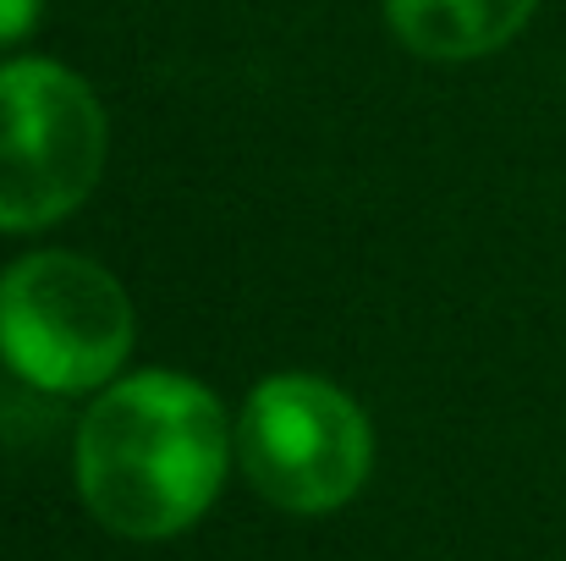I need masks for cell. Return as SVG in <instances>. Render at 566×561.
Returning a JSON list of instances; mask_svg holds the SVG:
<instances>
[{"label": "cell", "mask_w": 566, "mask_h": 561, "mask_svg": "<svg viewBox=\"0 0 566 561\" xmlns=\"http://www.w3.org/2000/svg\"><path fill=\"white\" fill-rule=\"evenodd\" d=\"M396 39L429 61H473L517 39L534 0H385Z\"/></svg>", "instance_id": "5b68a950"}, {"label": "cell", "mask_w": 566, "mask_h": 561, "mask_svg": "<svg viewBox=\"0 0 566 561\" xmlns=\"http://www.w3.org/2000/svg\"><path fill=\"white\" fill-rule=\"evenodd\" d=\"M105 172V111L55 61L0 66V231L66 220Z\"/></svg>", "instance_id": "3957f363"}, {"label": "cell", "mask_w": 566, "mask_h": 561, "mask_svg": "<svg viewBox=\"0 0 566 561\" xmlns=\"http://www.w3.org/2000/svg\"><path fill=\"white\" fill-rule=\"evenodd\" d=\"M133 353L122 281L83 253H28L0 276V359L39 391H94Z\"/></svg>", "instance_id": "7a4b0ae2"}, {"label": "cell", "mask_w": 566, "mask_h": 561, "mask_svg": "<svg viewBox=\"0 0 566 561\" xmlns=\"http://www.w3.org/2000/svg\"><path fill=\"white\" fill-rule=\"evenodd\" d=\"M237 463L248 485L281 512H336L364 490L375 435L342 385L314 374H275L237 418Z\"/></svg>", "instance_id": "277c9868"}, {"label": "cell", "mask_w": 566, "mask_h": 561, "mask_svg": "<svg viewBox=\"0 0 566 561\" xmlns=\"http://www.w3.org/2000/svg\"><path fill=\"white\" fill-rule=\"evenodd\" d=\"M231 429L209 385L149 370L116 380L77 429V490L122 540H171L220 496Z\"/></svg>", "instance_id": "6da1fadb"}, {"label": "cell", "mask_w": 566, "mask_h": 561, "mask_svg": "<svg viewBox=\"0 0 566 561\" xmlns=\"http://www.w3.org/2000/svg\"><path fill=\"white\" fill-rule=\"evenodd\" d=\"M33 22H39V0H0V44L33 33Z\"/></svg>", "instance_id": "8992f818"}]
</instances>
